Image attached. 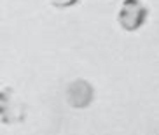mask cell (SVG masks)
<instances>
[{
    "label": "cell",
    "instance_id": "6da1fadb",
    "mask_svg": "<svg viewBox=\"0 0 159 135\" xmlns=\"http://www.w3.org/2000/svg\"><path fill=\"white\" fill-rule=\"evenodd\" d=\"M26 119V105L14 88L0 89V123L2 125H19Z\"/></svg>",
    "mask_w": 159,
    "mask_h": 135
},
{
    "label": "cell",
    "instance_id": "7a4b0ae2",
    "mask_svg": "<svg viewBox=\"0 0 159 135\" xmlns=\"http://www.w3.org/2000/svg\"><path fill=\"white\" fill-rule=\"evenodd\" d=\"M149 7L142 0H124L122 5L119 7L117 21L121 25L122 30L126 32H136L145 25L149 18Z\"/></svg>",
    "mask_w": 159,
    "mask_h": 135
},
{
    "label": "cell",
    "instance_id": "3957f363",
    "mask_svg": "<svg viewBox=\"0 0 159 135\" xmlns=\"http://www.w3.org/2000/svg\"><path fill=\"white\" fill-rule=\"evenodd\" d=\"M66 104L72 109H86L94 100V88L86 79H75L66 86Z\"/></svg>",
    "mask_w": 159,
    "mask_h": 135
},
{
    "label": "cell",
    "instance_id": "277c9868",
    "mask_svg": "<svg viewBox=\"0 0 159 135\" xmlns=\"http://www.w3.org/2000/svg\"><path fill=\"white\" fill-rule=\"evenodd\" d=\"M52 7L56 9H68V7H74L80 2V0H49Z\"/></svg>",
    "mask_w": 159,
    "mask_h": 135
}]
</instances>
